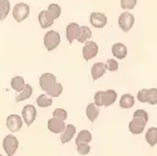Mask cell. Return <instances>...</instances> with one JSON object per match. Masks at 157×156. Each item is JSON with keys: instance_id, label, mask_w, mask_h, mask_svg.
Here are the masks:
<instances>
[{"instance_id": "6da1fadb", "label": "cell", "mask_w": 157, "mask_h": 156, "mask_svg": "<svg viewBox=\"0 0 157 156\" xmlns=\"http://www.w3.org/2000/svg\"><path fill=\"white\" fill-rule=\"evenodd\" d=\"M117 99V93L113 89H108V91H98L94 95V105L97 107L99 106H111L116 102Z\"/></svg>"}, {"instance_id": "7a4b0ae2", "label": "cell", "mask_w": 157, "mask_h": 156, "mask_svg": "<svg viewBox=\"0 0 157 156\" xmlns=\"http://www.w3.org/2000/svg\"><path fill=\"white\" fill-rule=\"evenodd\" d=\"M39 84H40L42 89L45 91V92L49 95L57 84V78L52 73H44V74H42L40 78H39Z\"/></svg>"}, {"instance_id": "3957f363", "label": "cell", "mask_w": 157, "mask_h": 156, "mask_svg": "<svg viewBox=\"0 0 157 156\" xmlns=\"http://www.w3.org/2000/svg\"><path fill=\"white\" fill-rule=\"evenodd\" d=\"M18 146H19V142H18V138L13 135H8L4 137L3 140V147H4V151L6 152L8 156H13L15 154V151L18 150Z\"/></svg>"}, {"instance_id": "277c9868", "label": "cell", "mask_w": 157, "mask_h": 156, "mask_svg": "<svg viewBox=\"0 0 157 156\" xmlns=\"http://www.w3.org/2000/svg\"><path fill=\"white\" fill-rule=\"evenodd\" d=\"M60 43V35L56 30H50L44 35V45L48 50H53Z\"/></svg>"}, {"instance_id": "5b68a950", "label": "cell", "mask_w": 157, "mask_h": 156, "mask_svg": "<svg viewBox=\"0 0 157 156\" xmlns=\"http://www.w3.org/2000/svg\"><path fill=\"white\" fill-rule=\"evenodd\" d=\"M29 13H30V9L27 4L18 3L14 6V9H13V17H14L17 21H23L29 17Z\"/></svg>"}, {"instance_id": "8992f818", "label": "cell", "mask_w": 157, "mask_h": 156, "mask_svg": "<svg viewBox=\"0 0 157 156\" xmlns=\"http://www.w3.org/2000/svg\"><path fill=\"white\" fill-rule=\"evenodd\" d=\"M133 23H135V18L132 14H129L128 11H124L121 14L120 19H118V24L123 32H128L131 28L133 27Z\"/></svg>"}, {"instance_id": "52a82bcc", "label": "cell", "mask_w": 157, "mask_h": 156, "mask_svg": "<svg viewBox=\"0 0 157 156\" xmlns=\"http://www.w3.org/2000/svg\"><path fill=\"white\" fill-rule=\"evenodd\" d=\"M21 116H23V119H24V122L27 123L28 126H30L35 121V117H36V110H35V107L32 106V105L24 106V108L21 111Z\"/></svg>"}, {"instance_id": "ba28073f", "label": "cell", "mask_w": 157, "mask_h": 156, "mask_svg": "<svg viewBox=\"0 0 157 156\" xmlns=\"http://www.w3.org/2000/svg\"><path fill=\"white\" fill-rule=\"evenodd\" d=\"M65 125L63 120L60 119H57V117H52V119L48 121V128L50 132L53 134H60L65 130Z\"/></svg>"}, {"instance_id": "9c48e42d", "label": "cell", "mask_w": 157, "mask_h": 156, "mask_svg": "<svg viewBox=\"0 0 157 156\" xmlns=\"http://www.w3.org/2000/svg\"><path fill=\"white\" fill-rule=\"evenodd\" d=\"M21 125H23V121L18 115H10L6 119V127L11 132H18L21 128Z\"/></svg>"}, {"instance_id": "30bf717a", "label": "cell", "mask_w": 157, "mask_h": 156, "mask_svg": "<svg viewBox=\"0 0 157 156\" xmlns=\"http://www.w3.org/2000/svg\"><path fill=\"white\" fill-rule=\"evenodd\" d=\"M98 53V45L94 42H87L83 47V57L86 60H89L97 56Z\"/></svg>"}, {"instance_id": "8fae6325", "label": "cell", "mask_w": 157, "mask_h": 156, "mask_svg": "<svg viewBox=\"0 0 157 156\" xmlns=\"http://www.w3.org/2000/svg\"><path fill=\"white\" fill-rule=\"evenodd\" d=\"M146 123L147 122L145 120L138 119V117H133V120L129 122V131L135 135H140L141 132H143Z\"/></svg>"}, {"instance_id": "7c38bea8", "label": "cell", "mask_w": 157, "mask_h": 156, "mask_svg": "<svg viewBox=\"0 0 157 156\" xmlns=\"http://www.w3.org/2000/svg\"><path fill=\"white\" fill-rule=\"evenodd\" d=\"M39 24H40L42 28H48V27H52L54 23V18L50 15V13L48 10H42L40 13H39Z\"/></svg>"}, {"instance_id": "4fadbf2b", "label": "cell", "mask_w": 157, "mask_h": 156, "mask_svg": "<svg viewBox=\"0 0 157 156\" xmlns=\"http://www.w3.org/2000/svg\"><path fill=\"white\" fill-rule=\"evenodd\" d=\"M90 24L96 28H103L107 24V17L102 13H92L90 14Z\"/></svg>"}, {"instance_id": "5bb4252c", "label": "cell", "mask_w": 157, "mask_h": 156, "mask_svg": "<svg viewBox=\"0 0 157 156\" xmlns=\"http://www.w3.org/2000/svg\"><path fill=\"white\" fill-rule=\"evenodd\" d=\"M32 93H33V87L30 84H24V87L19 91V92H17L15 99H17V102H21L24 99L29 98L32 96Z\"/></svg>"}, {"instance_id": "9a60e30c", "label": "cell", "mask_w": 157, "mask_h": 156, "mask_svg": "<svg viewBox=\"0 0 157 156\" xmlns=\"http://www.w3.org/2000/svg\"><path fill=\"white\" fill-rule=\"evenodd\" d=\"M112 54L118 59H123L127 56V47L123 43H116L112 47Z\"/></svg>"}, {"instance_id": "2e32d148", "label": "cell", "mask_w": 157, "mask_h": 156, "mask_svg": "<svg viewBox=\"0 0 157 156\" xmlns=\"http://www.w3.org/2000/svg\"><path fill=\"white\" fill-rule=\"evenodd\" d=\"M78 29H79V25L77 23H71L69 25H67V39L69 43H73L75 39H77V34H78Z\"/></svg>"}, {"instance_id": "e0dca14e", "label": "cell", "mask_w": 157, "mask_h": 156, "mask_svg": "<svg viewBox=\"0 0 157 156\" xmlns=\"http://www.w3.org/2000/svg\"><path fill=\"white\" fill-rule=\"evenodd\" d=\"M74 134H75V127L73 125H67L65 126V130L62 132V137H60L62 144H67V142H69L73 138Z\"/></svg>"}, {"instance_id": "ac0fdd59", "label": "cell", "mask_w": 157, "mask_h": 156, "mask_svg": "<svg viewBox=\"0 0 157 156\" xmlns=\"http://www.w3.org/2000/svg\"><path fill=\"white\" fill-rule=\"evenodd\" d=\"M90 37H92V30H90L88 27H79V29H78V34H77L78 42L86 43Z\"/></svg>"}, {"instance_id": "d6986e66", "label": "cell", "mask_w": 157, "mask_h": 156, "mask_svg": "<svg viewBox=\"0 0 157 156\" xmlns=\"http://www.w3.org/2000/svg\"><path fill=\"white\" fill-rule=\"evenodd\" d=\"M104 72H106V66H104V63L102 62H98V63H94L93 67H92V77L93 80L97 81L98 78H101Z\"/></svg>"}, {"instance_id": "ffe728a7", "label": "cell", "mask_w": 157, "mask_h": 156, "mask_svg": "<svg viewBox=\"0 0 157 156\" xmlns=\"http://www.w3.org/2000/svg\"><path fill=\"white\" fill-rule=\"evenodd\" d=\"M86 115H87L88 120L90 122H94L97 120L98 115H99V110H98V107L94 105V103H90V105H88L87 108H86Z\"/></svg>"}, {"instance_id": "44dd1931", "label": "cell", "mask_w": 157, "mask_h": 156, "mask_svg": "<svg viewBox=\"0 0 157 156\" xmlns=\"http://www.w3.org/2000/svg\"><path fill=\"white\" fill-rule=\"evenodd\" d=\"M90 140H92V134L87 130H83L78 134V136L75 137V144L79 145V144H89Z\"/></svg>"}, {"instance_id": "7402d4cb", "label": "cell", "mask_w": 157, "mask_h": 156, "mask_svg": "<svg viewBox=\"0 0 157 156\" xmlns=\"http://www.w3.org/2000/svg\"><path fill=\"white\" fill-rule=\"evenodd\" d=\"M133 105H135V97L129 93L123 95L120 99V106L122 108H131V107H133Z\"/></svg>"}, {"instance_id": "603a6c76", "label": "cell", "mask_w": 157, "mask_h": 156, "mask_svg": "<svg viewBox=\"0 0 157 156\" xmlns=\"http://www.w3.org/2000/svg\"><path fill=\"white\" fill-rule=\"evenodd\" d=\"M146 141L150 146H155L157 144V127H151L146 132Z\"/></svg>"}, {"instance_id": "cb8c5ba5", "label": "cell", "mask_w": 157, "mask_h": 156, "mask_svg": "<svg viewBox=\"0 0 157 156\" xmlns=\"http://www.w3.org/2000/svg\"><path fill=\"white\" fill-rule=\"evenodd\" d=\"M24 84H25V82H24V78H23V77L17 76V77H13V78H11L10 86H11L13 89H15L17 92H19V91L24 87Z\"/></svg>"}, {"instance_id": "d4e9b609", "label": "cell", "mask_w": 157, "mask_h": 156, "mask_svg": "<svg viewBox=\"0 0 157 156\" xmlns=\"http://www.w3.org/2000/svg\"><path fill=\"white\" fill-rule=\"evenodd\" d=\"M52 98L48 96V95H40L38 98H36V103L39 107H49L52 105Z\"/></svg>"}, {"instance_id": "484cf974", "label": "cell", "mask_w": 157, "mask_h": 156, "mask_svg": "<svg viewBox=\"0 0 157 156\" xmlns=\"http://www.w3.org/2000/svg\"><path fill=\"white\" fill-rule=\"evenodd\" d=\"M9 10H10L9 0H0V14H2L3 19H5V17H8Z\"/></svg>"}, {"instance_id": "4316f807", "label": "cell", "mask_w": 157, "mask_h": 156, "mask_svg": "<svg viewBox=\"0 0 157 156\" xmlns=\"http://www.w3.org/2000/svg\"><path fill=\"white\" fill-rule=\"evenodd\" d=\"M147 102L150 105H157V88H150L148 89Z\"/></svg>"}, {"instance_id": "83f0119b", "label": "cell", "mask_w": 157, "mask_h": 156, "mask_svg": "<svg viewBox=\"0 0 157 156\" xmlns=\"http://www.w3.org/2000/svg\"><path fill=\"white\" fill-rule=\"evenodd\" d=\"M48 11L50 13V15L53 17L54 19L59 18V17H60V13H62L60 6H59L58 4H50V5H49V8H48Z\"/></svg>"}, {"instance_id": "f1b7e54d", "label": "cell", "mask_w": 157, "mask_h": 156, "mask_svg": "<svg viewBox=\"0 0 157 156\" xmlns=\"http://www.w3.org/2000/svg\"><path fill=\"white\" fill-rule=\"evenodd\" d=\"M104 66H106V69L111 71V72H114L118 69V63H117V60L114 59H108L106 63H104Z\"/></svg>"}, {"instance_id": "f546056e", "label": "cell", "mask_w": 157, "mask_h": 156, "mask_svg": "<svg viewBox=\"0 0 157 156\" xmlns=\"http://www.w3.org/2000/svg\"><path fill=\"white\" fill-rule=\"evenodd\" d=\"M136 4H137V0H121V6L127 10L133 9L136 6Z\"/></svg>"}, {"instance_id": "4dcf8cb0", "label": "cell", "mask_w": 157, "mask_h": 156, "mask_svg": "<svg viewBox=\"0 0 157 156\" xmlns=\"http://www.w3.org/2000/svg\"><path fill=\"white\" fill-rule=\"evenodd\" d=\"M77 151L81 155H87L90 151V146L88 144H79V145H77Z\"/></svg>"}, {"instance_id": "1f68e13d", "label": "cell", "mask_w": 157, "mask_h": 156, "mask_svg": "<svg viewBox=\"0 0 157 156\" xmlns=\"http://www.w3.org/2000/svg\"><path fill=\"white\" fill-rule=\"evenodd\" d=\"M67 116H68L67 111L63 110V108H57V110L53 112V117H57V119H60V120H63V121L67 119Z\"/></svg>"}, {"instance_id": "d6a6232c", "label": "cell", "mask_w": 157, "mask_h": 156, "mask_svg": "<svg viewBox=\"0 0 157 156\" xmlns=\"http://www.w3.org/2000/svg\"><path fill=\"white\" fill-rule=\"evenodd\" d=\"M62 92H63V87H62V84H60V83H57L56 87H54V89L52 91V92H50L48 96H49V97H58Z\"/></svg>"}, {"instance_id": "836d02e7", "label": "cell", "mask_w": 157, "mask_h": 156, "mask_svg": "<svg viewBox=\"0 0 157 156\" xmlns=\"http://www.w3.org/2000/svg\"><path fill=\"white\" fill-rule=\"evenodd\" d=\"M133 117H138V119L145 120L146 122L148 121V113H147L145 110H137V111L133 113Z\"/></svg>"}, {"instance_id": "e575fe53", "label": "cell", "mask_w": 157, "mask_h": 156, "mask_svg": "<svg viewBox=\"0 0 157 156\" xmlns=\"http://www.w3.org/2000/svg\"><path fill=\"white\" fill-rule=\"evenodd\" d=\"M147 93H148V89H146V88L138 91V95H137L138 101L140 102H147Z\"/></svg>"}, {"instance_id": "d590c367", "label": "cell", "mask_w": 157, "mask_h": 156, "mask_svg": "<svg viewBox=\"0 0 157 156\" xmlns=\"http://www.w3.org/2000/svg\"><path fill=\"white\" fill-rule=\"evenodd\" d=\"M0 20H3V18H2V14H0Z\"/></svg>"}, {"instance_id": "8d00e7d4", "label": "cell", "mask_w": 157, "mask_h": 156, "mask_svg": "<svg viewBox=\"0 0 157 156\" xmlns=\"http://www.w3.org/2000/svg\"><path fill=\"white\" fill-rule=\"evenodd\" d=\"M0 156H2V155H0Z\"/></svg>"}]
</instances>
